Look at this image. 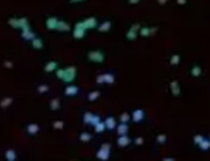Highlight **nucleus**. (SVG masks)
<instances>
[{"mask_svg":"<svg viewBox=\"0 0 210 161\" xmlns=\"http://www.w3.org/2000/svg\"><path fill=\"white\" fill-rule=\"evenodd\" d=\"M111 26H112V22H111V21H105V22H102L99 26H98V31H99V32H108L111 29Z\"/></svg>","mask_w":210,"mask_h":161,"instance_id":"nucleus-20","label":"nucleus"},{"mask_svg":"<svg viewBox=\"0 0 210 161\" xmlns=\"http://www.w3.org/2000/svg\"><path fill=\"white\" fill-rule=\"evenodd\" d=\"M143 142H144V139L142 138V137H139V138L134 139V144H136V145H142Z\"/></svg>","mask_w":210,"mask_h":161,"instance_id":"nucleus-39","label":"nucleus"},{"mask_svg":"<svg viewBox=\"0 0 210 161\" xmlns=\"http://www.w3.org/2000/svg\"><path fill=\"white\" fill-rule=\"evenodd\" d=\"M12 103H13V99H12V97H5V99L2 100L0 106H2L3 109H6V107H7V106H10Z\"/></svg>","mask_w":210,"mask_h":161,"instance_id":"nucleus-31","label":"nucleus"},{"mask_svg":"<svg viewBox=\"0 0 210 161\" xmlns=\"http://www.w3.org/2000/svg\"><path fill=\"white\" fill-rule=\"evenodd\" d=\"M55 76L63 80L64 83H72L76 77V67H66V68H59L55 71Z\"/></svg>","mask_w":210,"mask_h":161,"instance_id":"nucleus-1","label":"nucleus"},{"mask_svg":"<svg viewBox=\"0 0 210 161\" xmlns=\"http://www.w3.org/2000/svg\"><path fill=\"white\" fill-rule=\"evenodd\" d=\"M140 29H142V28H140V25H139V23H133L131 26H130V29H128L126 38H127L128 41L136 39V38H137V35H139V32H140Z\"/></svg>","mask_w":210,"mask_h":161,"instance_id":"nucleus-7","label":"nucleus"},{"mask_svg":"<svg viewBox=\"0 0 210 161\" xmlns=\"http://www.w3.org/2000/svg\"><path fill=\"white\" fill-rule=\"evenodd\" d=\"M85 35H86V31L83 28H80L78 23L75 25V28H73V38H76V39H82L85 38Z\"/></svg>","mask_w":210,"mask_h":161,"instance_id":"nucleus-13","label":"nucleus"},{"mask_svg":"<svg viewBox=\"0 0 210 161\" xmlns=\"http://www.w3.org/2000/svg\"><path fill=\"white\" fill-rule=\"evenodd\" d=\"M79 139L82 141V142H89L91 139H92V133L91 132H82L79 135Z\"/></svg>","mask_w":210,"mask_h":161,"instance_id":"nucleus-26","label":"nucleus"},{"mask_svg":"<svg viewBox=\"0 0 210 161\" xmlns=\"http://www.w3.org/2000/svg\"><path fill=\"white\" fill-rule=\"evenodd\" d=\"M171 66H178V64H180V55H178V54H175V55H172L171 57Z\"/></svg>","mask_w":210,"mask_h":161,"instance_id":"nucleus-38","label":"nucleus"},{"mask_svg":"<svg viewBox=\"0 0 210 161\" xmlns=\"http://www.w3.org/2000/svg\"><path fill=\"white\" fill-rule=\"evenodd\" d=\"M48 90H50V87H48L47 84H39L38 89H37V92H38L39 95H44V93H47Z\"/></svg>","mask_w":210,"mask_h":161,"instance_id":"nucleus-33","label":"nucleus"},{"mask_svg":"<svg viewBox=\"0 0 210 161\" xmlns=\"http://www.w3.org/2000/svg\"><path fill=\"white\" fill-rule=\"evenodd\" d=\"M204 137H203V135H200V133H199V135H194V144H196V145H200V144H201V142H203V141H204Z\"/></svg>","mask_w":210,"mask_h":161,"instance_id":"nucleus-35","label":"nucleus"},{"mask_svg":"<svg viewBox=\"0 0 210 161\" xmlns=\"http://www.w3.org/2000/svg\"><path fill=\"white\" fill-rule=\"evenodd\" d=\"M99 96H101V92H99V90L91 92V93L88 95V100H89V102H95L96 99H99Z\"/></svg>","mask_w":210,"mask_h":161,"instance_id":"nucleus-25","label":"nucleus"},{"mask_svg":"<svg viewBox=\"0 0 210 161\" xmlns=\"http://www.w3.org/2000/svg\"><path fill=\"white\" fill-rule=\"evenodd\" d=\"M9 25L13 28L23 29L25 26H28V21L26 17H13V19H9Z\"/></svg>","mask_w":210,"mask_h":161,"instance_id":"nucleus-6","label":"nucleus"},{"mask_svg":"<svg viewBox=\"0 0 210 161\" xmlns=\"http://www.w3.org/2000/svg\"><path fill=\"white\" fill-rule=\"evenodd\" d=\"M53 128L54 129H63L64 128V122H63V121H54V122H53Z\"/></svg>","mask_w":210,"mask_h":161,"instance_id":"nucleus-36","label":"nucleus"},{"mask_svg":"<svg viewBox=\"0 0 210 161\" xmlns=\"http://www.w3.org/2000/svg\"><path fill=\"white\" fill-rule=\"evenodd\" d=\"M156 31H158V28H142L139 35L140 36H150V35H155Z\"/></svg>","mask_w":210,"mask_h":161,"instance_id":"nucleus-18","label":"nucleus"},{"mask_svg":"<svg viewBox=\"0 0 210 161\" xmlns=\"http://www.w3.org/2000/svg\"><path fill=\"white\" fill-rule=\"evenodd\" d=\"M143 119H144V110L143 109H136V110H133V113H131L133 122L139 123V122H142Z\"/></svg>","mask_w":210,"mask_h":161,"instance_id":"nucleus-10","label":"nucleus"},{"mask_svg":"<svg viewBox=\"0 0 210 161\" xmlns=\"http://www.w3.org/2000/svg\"><path fill=\"white\" fill-rule=\"evenodd\" d=\"M78 25L80 26V28L85 29V31H88V29H94V28H98V26H99L95 17H88V19H85V21H80V22H78Z\"/></svg>","mask_w":210,"mask_h":161,"instance_id":"nucleus-5","label":"nucleus"},{"mask_svg":"<svg viewBox=\"0 0 210 161\" xmlns=\"http://www.w3.org/2000/svg\"><path fill=\"white\" fill-rule=\"evenodd\" d=\"M59 22H60V19H57L55 16H50V17H47V21H45V26L50 31H57Z\"/></svg>","mask_w":210,"mask_h":161,"instance_id":"nucleus-9","label":"nucleus"},{"mask_svg":"<svg viewBox=\"0 0 210 161\" xmlns=\"http://www.w3.org/2000/svg\"><path fill=\"white\" fill-rule=\"evenodd\" d=\"M131 119V115H128L127 112H124L120 115V123H128V121Z\"/></svg>","mask_w":210,"mask_h":161,"instance_id":"nucleus-30","label":"nucleus"},{"mask_svg":"<svg viewBox=\"0 0 210 161\" xmlns=\"http://www.w3.org/2000/svg\"><path fill=\"white\" fill-rule=\"evenodd\" d=\"M130 144H131V138H130L128 135H123V137H118V138H117V145L121 147V148L128 147Z\"/></svg>","mask_w":210,"mask_h":161,"instance_id":"nucleus-12","label":"nucleus"},{"mask_svg":"<svg viewBox=\"0 0 210 161\" xmlns=\"http://www.w3.org/2000/svg\"><path fill=\"white\" fill-rule=\"evenodd\" d=\"M5 66L7 67V68H12V67H13V62H10V61H6V62H5Z\"/></svg>","mask_w":210,"mask_h":161,"instance_id":"nucleus-40","label":"nucleus"},{"mask_svg":"<svg viewBox=\"0 0 210 161\" xmlns=\"http://www.w3.org/2000/svg\"><path fill=\"white\" fill-rule=\"evenodd\" d=\"M26 132L29 135H35V133L39 132V125L38 123H29L26 126Z\"/></svg>","mask_w":210,"mask_h":161,"instance_id":"nucleus-19","label":"nucleus"},{"mask_svg":"<svg viewBox=\"0 0 210 161\" xmlns=\"http://www.w3.org/2000/svg\"><path fill=\"white\" fill-rule=\"evenodd\" d=\"M117 133H118V137L128 135V123H118V126H117Z\"/></svg>","mask_w":210,"mask_h":161,"instance_id":"nucleus-15","label":"nucleus"},{"mask_svg":"<svg viewBox=\"0 0 210 161\" xmlns=\"http://www.w3.org/2000/svg\"><path fill=\"white\" fill-rule=\"evenodd\" d=\"M105 126H107V129L108 131H114V129H117V121H115V118L114 116H107L105 118Z\"/></svg>","mask_w":210,"mask_h":161,"instance_id":"nucleus-11","label":"nucleus"},{"mask_svg":"<svg viewBox=\"0 0 210 161\" xmlns=\"http://www.w3.org/2000/svg\"><path fill=\"white\" fill-rule=\"evenodd\" d=\"M94 115L95 113H92V112H86V113L83 115V123H85V125H91L92 119H94Z\"/></svg>","mask_w":210,"mask_h":161,"instance_id":"nucleus-23","label":"nucleus"},{"mask_svg":"<svg viewBox=\"0 0 210 161\" xmlns=\"http://www.w3.org/2000/svg\"><path fill=\"white\" fill-rule=\"evenodd\" d=\"M50 109H51V110H59V109H60V99H57V97L51 99V102H50Z\"/></svg>","mask_w":210,"mask_h":161,"instance_id":"nucleus-22","label":"nucleus"},{"mask_svg":"<svg viewBox=\"0 0 210 161\" xmlns=\"http://www.w3.org/2000/svg\"><path fill=\"white\" fill-rule=\"evenodd\" d=\"M115 81V77L112 73H104V74H99L96 76V83L98 84H114Z\"/></svg>","mask_w":210,"mask_h":161,"instance_id":"nucleus-3","label":"nucleus"},{"mask_svg":"<svg viewBox=\"0 0 210 161\" xmlns=\"http://www.w3.org/2000/svg\"><path fill=\"white\" fill-rule=\"evenodd\" d=\"M209 139H210V135H209Z\"/></svg>","mask_w":210,"mask_h":161,"instance_id":"nucleus-42","label":"nucleus"},{"mask_svg":"<svg viewBox=\"0 0 210 161\" xmlns=\"http://www.w3.org/2000/svg\"><path fill=\"white\" fill-rule=\"evenodd\" d=\"M191 76H193V77H199V76H201V68H200L199 66H194L193 68H191Z\"/></svg>","mask_w":210,"mask_h":161,"instance_id":"nucleus-32","label":"nucleus"},{"mask_svg":"<svg viewBox=\"0 0 210 161\" xmlns=\"http://www.w3.org/2000/svg\"><path fill=\"white\" fill-rule=\"evenodd\" d=\"M110 148H111L110 144H102L101 148L98 150V152H96V158L101 161H108L110 160Z\"/></svg>","mask_w":210,"mask_h":161,"instance_id":"nucleus-2","label":"nucleus"},{"mask_svg":"<svg viewBox=\"0 0 210 161\" xmlns=\"http://www.w3.org/2000/svg\"><path fill=\"white\" fill-rule=\"evenodd\" d=\"M45 73H53V71H57L59 70V62L57 61H48L45 64Z\"/></svg>","mask_w":210,"mask_h":161,"instance_id":"nucleus-16","label":"nucleus"},{"mask_svg":"<svg viewBox=\"0 0 210 161\" xmlns=\"http://www.w3.org/2000/svg\"><path fill=\"white\" fill-rule=\"evenodd\" d=\"M162 161H175V158H171V157H168V158H164Z\"/></svg>","mask_w":210,"mask_h":161,"instance_id":"nucleus-41","label":"nucleus"},{"mask_svg":"<svg viewBox=\"0 0 210 161\" xmlns=\"http://www.w3.org/2000/svg\"><path fill=\"white\" fill-rule=\"evenodd\" d=\"M199 148L201 151H207V150H210V139L209 138H206L204 141H203V142H201V144L199 145Z\"/></svg>","mask_w":210,"mask_h":161,"instance_id":"nucleus-28","label":"nucleus"},{"mask_svg":"<svg viewBox=\"0 0 210 161\" xmlns=\"http://www.w3.org/2000/svg\"><path fill=\"white\" fill-rule=\"evenodd\" d=\"M169 87H171V93H172V95H174V96H180V93H181V89H180V83H178L177 80L171 81Z\"/></svg>","mask_w":210,"mask_h":161,"instance_id":"nucleus-17","label":"nucleus"},{"mask_svg":"<svg viewBox=\"0 0 210 161\" xmlns=\"http://www.w3.org/2000/svg\"><path fill=\"white\" fill-rule=\"evenodd\" d=\"M5 157H6V161H15V158H16V152H15V150H7Z\"/></svg>","mask_w":210,"mask_h":161,"instance_id":"nucleus-27","label":"nucleus"},{"mask_svg":"<svg viewBox=\"0 0 210 161\" xmlns=\"http://www.w3.org/2000/svg\"><path fill=\"white\" fill-rule=\"evenodd\" d=\"M44 47V42H42V39L39 38V36H37V38L32 41V48L34 50H41Z\"/></svg>","mask_w":210,"mask_h":161,"instance_id":"nucleus-21","label":"nucleus"},{"mask_svg":"<svg viewBox=\"0 0 210 161\" xmlns=\"http://www.w3.org/2000/svg\"><path fill=\"white\" fill-rule=\"evenodd\" d=\"M57 31H59V32H67V31H70V26H69L66 22L60 21V22H59V26H57Z\"/></svg>","mask_w":210,"mask_h":161,"instance_id":"nucleus-24","label":"nucleus"},{"mask_svg":"<svg viewBox=\"0 0 210 161\" xmlns=\"http://www.w3.org/2000/svg\"><path fill=\"white\" fill-rule=\"evenodd\" d=\"M88 60L92 62H102L105 60V54L99 50H95V51H89L88 52Z\"/></svg>","mask_w":210,"mask_h":161,"instance_id":"nucleus-4","label":"nucleus"},{"mask_svg":"<svg viewBox=\"0 0 210 161\" xmlns=\"http://www.w3.org/2000/svg\"><path fill=\"white\" fill-rule=\"evenodd\" d=\"M102 122V119H101V116L99 115H94V119H92V122H91V126H96V125H98V123H101Z\"/></svg>","mask_w":210,"mask_h":161,"instance_id":"nucleus-34","label":"nucleus"},{"mask_svg":"<svg viewBox=\"0 0 210 161\" xmlns=\"http://www.w3.org/2000/svg\"><path fill=\"white\" fill-rule=\"evenodd\" d=\"M22 38L25 39V41H31V42L37 38V35L34 33V31L31 29V26H29V25H28V26H25V28L22 29Z\"/></svg>","mask_w":210,"mask_h":161,"instance_id":"nucleus-8","label":"nucleus"},{"mask_svg":"<svg viewBox=\"0 0 210 161\" xmlns=\"http://www.w3.org/2000/svg\"><path fill=\"white\" fill-rule=\"evenodd\" d=\"M105 129H107V126H105V122L104 121H102V122L101 123H98V125H96V126H95L94 128V131H95V133H102L105 131Z\"/></svg>","mask_w":210,"mask_h":161,"instance_id":"nucleus-29","label":"nucleus"},{"mask_svg":"<svg viewBox=\"0 0 210 161\" xmlns=\"http://www.w3.org/2000/svg\"><path fill=\"white\" fill-rule=\"evenodd\" d=\"M79 92H80V89H79L78 86L69 84V86H66V89H64V95L66 96H76Z\"/></svg>","mask_w":210,"mask_h":161,"instance_id":"nucleus-14","label":"nucleus"},{"mask_svg":"<svg viewBox=\"0 0 210 161\" xmlns=\"http://www.w3.org/2000/svg\"><path fill=\"white\" fill-rule=\"evenodd\" d=\"M156 141H158V144H165L166 142V135L165 133H159V135L156 137Z\"/></svg>","mask_w":210,"mask_h":161,"instance_id":"nucleus-37","label":"nucleus"}]
</instances>
